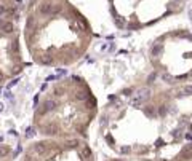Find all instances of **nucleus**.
<instances>
[{
    "label": "nucleus",
    "instance_id": "obj_5",
    "mask_svg": "<svg viewBox=\"0 0 192 161\" xmlns=\"http://www.w3.org/2000/svg\"><path fill=\"white\" fill-rule=\"evenodd\" d=\"M34 148H35V151L39 155H43L46 151V144H45V142H37V144L34 145Z\"/></svg>",
    "mask_w": 192,
    "mask_h": 161
},
{
    "label": "nucleus",
    "instance_id": "obj_16",
    "mask_svg": "<svg viewBox=\"0 0 192 161\" xmlns=\"http://www.w3.org/2000/svg\"><path fill=\"white\" fill-rule=\"evenodd\" d=\"M158 115H160V117H165L167 115V107L165 105H160V107H158V112H157Z\"/></svg>",
    "mask_w": 192,
    "mask_h": 161
},
{
    "label": "nucleus",
    "instance_id": "obj_2",
    "mask_svg": "<svg viewBox=\"0 0 192 161\" xmlns=\"http://www.w3.org/2000/svg\"><path fill=\"white\" fill-rule=\"evenodd\" d=\"M149 99H151V89L149 88H141L138 91V100L144 102V100H149Z\"/></svg>",
    "mask_w": 192,
    "mask_h": 161
},
{
    "label": "nucleus",
    "instance_id": "obj_20",
    "mask_svg": "<svg viewBox=\"0 0 192 161\" xmlns=\"http://www.w3.org/2000/svg\"><path fill=\"white\" fill-rule=\"evenodd\" d=\"M26 134H27V137H34V134H35V129H32V128H27Z\"/></svg>",
    "mask_w": 192,
    "mask_h": 161
},
{
    "label": "nucleus",
    "instance_id": "obj_29",
    "mask_svg": "<svg viewBox=\"0 0 192 161\" xmlns=\"http://www.w3.org/2000/svg\"><path fill=\"white\" fill-rule=\"evenodd\" d=\"M191 132H192V125H191Z\"/></svg>",
    "mask_w": 192,
    "mask_h": 161
},
{
    "label": "nucleus",
    "instance_id": "obj_21",
    "mask_svg": "<svg viewBox=\"0 0 192 161\" xmlns=\"http://www.w3.org/2000/svg\"><path fill=\"white\" fill-rule=\"evenodd\" d=\"M106 140H107V144H111V145L114 144V139H112L111 136H107V137H106Z\"/></svg>",
    "mask_w": 192,
    "mask_h": 161
},
{
    "label": "nucleus",
    "instance_id": "obj_1",
    "mask_svg": "<svg viewBox=\"0 0 192 161\" xmlns=\"http://www.w3.org/2000/svg\"><path fill=\"white\" fill-rule=\"evenodd\" d=\"M43 134L45 136H56L58 134V126L55 123H48L46 126H43Z\"/></svg>",
    "mask_w": 192,
    "mask_h": 161
},
{
    "label": "nucleus",
    "instance_id": "obj_30",
    "mask_svg": "<svg viewBox=\"0 0 192 161\" xmlns=\"http://www.w3.org/2000/svg\"><path fill=\"white\" fill-rule=\"evenodd\" d=\"M115 161H122V160H115Z\"/></svg>",
    "mask_w": 192,
    "mask_h": 161
},
{
    "label": "nucleus",
    "instance_id": "obj_12",
    "mask_svg": "<svg viewBox=\"0 0 192 161\" xmlns=\"http://www.w3.org/2000/svg\"><path fill=\"white\" fill-rule=\"evenodd\" d=\"M87 97H88V96H87L85 91H78V93L75 94V99L77 100H87Z\"/></svg>",
    "mask_w": 192,
    "mask_h": 161
},
{
    "label": "nucleus",
    "instance_id": "obj_4",
    "mask_svg": "<svg viewBox=\"0 0 192 161\" xmlns=\"http://www.w3.org/2000/svg\"><path fill=\"white\" fill-rule=\"evenodd\" d=\"M181 161H189V160H192V150H189V148H184L179 153V156H178Z\"/></svg>",
    "mask_w": 192,
    "mask_h": 161
},
{
    "label": "nucleus",
    "instance_id": "obj_11",
    "mask_svg": "<svg viewBox=\"0 0 192 161\" xmlns=\"http://www.w3.org/2000/svg\"><path fill=\"white\" fill-rule=\"evenodd\" d=\"M144 113L147 115L149 118H152V117H155V109H152V107H144Z\"/></svg>",
    "mask_w": 192,
    "mask_h": 161
},
{
    "label": "nucleus",
    "instance_id": "obj_8",
    "mask_svg": "<svg viewBox=\"0 0 192 161\" xmlns=\"http://www.w3.org/2000/svg\"><path fill=\"white\" fill-rule=\"evenodd\" d=\"M162 51H163V47H162V45H154L152 49H151L152 56H158V54H160Z\"/></svg>",
    "mask_w": 192,
    "mask_h": 161
},
{
    "label": "nucleus",
    "instance_id": "obj_15",
    "mask_svg": "<svg viewBox=\"0 0 192 161\" xmlns=\"http://www.w3.org/2000/svg\"><path fill=\"white\" fill-rule=\"evenodd\" d=\"M155 78H157V72H152L151 75L147 77V85H151L152 81H155Z\"/></svg>",
    "mask_w": 192,
    "mask_h": 161
},
{
    "label": "nucleus",
    "instance_id": "obj_27",
    "mask_svg": "<svg viewBox=\"0 0 192 161\" xmlns=\"http://www.w3.org/2000/svg\"><path fill=\"white\" fill-rule=\"evenodd\" d=\"M2 26H3V22H2V21H0V27H2Z\"/></svg>",
    "mask_w": 192,
    "mask_h": 161
},
{
    "label": "nucleus",
    "instance_id": "obj_24",
    "mask_svg": "<svg viewBox=\"0 0 192 161\" xmlns=\"http://www.w3.org/2000/svg\"><path fill=\"white\" fill-rule=\"evenodd\" d=\"M123 94H126V96H130V94H131V89H125V91H123Z\"/></svg>",
    "mask_w": 192,
    "mask_h": 161
},
{
    "label": "nucleus",
    "instance_id": "obj_9",
    "mask_svg": "<svg viewBox=\"0 0 192 161\" xmlns=\"http://www.w3.org/2000/svg\"><path fill=\"white\" fill-rule=\"evenodd\" d=\"M40 13L42 15H50L51 13V5L50 3H43V5L40 7Z\"/></svg>",
    "mask_w": 192,
    "mask_h": 161
},
{
    "label": "nucleus",
    "instance_id": "obj_18",
    "mask_svg": "<svg viewBox=\"0 0 192 161\" xmlns=\"http://www.w3.org/2000/svg\"><path fill=\"white\" fill-rule=\"evenodd\" d=\"M53 61H51V58L50 56H45V58H42V64H46V66H48V64H51Z\"/></svg>",
    "mask_w": 192,
    "mask_h": 161
},
{
    "label": "nucleus",
    "instance_id": "obj_25",
    "mask_svg": "<svg viewBox=\"0 0 192 161\" xmlns=\"http://www.w3.org/2000/svg\"><path fill=\"white\" fill-rule=\"evenodd\" d=\"M0 81H3V73L0 72Z\"/></svg>",
    "mask_w": 192,
    "mask_h": 161
},
{
    "label": "nucleus",
    "instance_id": "obj_28",
    "mask_svg": "<svg viewBox=\"0 0 192 161\" xmlns=\"http://www.w3.org/2000/svg\"><path fill=\"white\" fill-rule=\"evenodd\" d=\"M2 140H3V137H2V136H0V142H2Z\"/></svg>",
    "mask_w": 192,
    "mask_h": 161
},
{
    "label": "nucleus",
    "instance_id": "obj_23",
    "mask_svg": "<svg viewBox=\"0 0 192 161\" xmlns=\"http://www.w3.org/2000/svg\"><path fill=\"white\" fill-rule=\"evenodd\" d=\"M5 11H7V10H5V7H2V5H0V15H3Z\"/></svg>",
    "mask_w": 192,
    "mask_h": 161
},
{
    "label": "nucleus",
    "instance_id": "obj_6",
    "mask_svg": "<svg viewBox=\"0 0 192 161\" xmlns=\"http://www.w3.org/2000/svg\"><path fill=\"white\" fill-rule=\"evenodd\" d=\"M82 158H83V160H90V158H91V148H90L88 145H85V147L82 148Z\"/></svg>",
    "mask_w": 192,
    "mask_h": 161
},
{
    "label": "nucleus",
    "instance_id": "obj_14",
    "mask_svg": "<svg viewBox=\"0 0 192 161\" xmlns=\"http://www.w3.org/2000/svg\"><path fill=\"white\" fill-rule=\"evenodd\" d=\"M10 153V147H0V156H7Z\"/></svg>",
    "mask_w": 192,
    "mask_h": 161
},
{
    "label": "nucleus",
    "instance_id": "obj_10",
    "mask_svg": "<svg viewBox=\"0 0 192 161\" xmlns=\"http://www.w3.org/2000/svg\"><path fill=\"white\" fill-rule=\"evenodd\" d=\"M66 147L67 148H75V147H78V140L77 139H69V140H66Z\"/></svg>",
    "mask_w": 192,
    "mask_h": 161
},
{
    "label": "nucleus",
    "instance_id": "obj_17",
    "mask_svg": "<svg viewBox=\"0 0 192 161\" xmlns=\"http://www.w3.org/2000/svg\"><path fill=\"white\" fill-rule=\"evenodd\" d=\"M163 80L168 81V83H173V81H175V78H173L170 73H165V75H163Z\"/></svg>",
    "mask_w": 192,
    "mask_h": 161
},
{
    "label": "nucleus",
    "instance_id": "obj_26",
    "mask_svg": "<svg viewBox=\"0 0 192 161\" xmlns=\"http://www.w3.org/2000/svg\"><path fill=\"white\" fill-rule=\"evenodd\" d=\"M187 148H189V150H192V144H191V145H189V147H187Z\"/></svg>",
    "mask_w": 192,
    "mask_h": 161
},
{
    "label": "nucleus",
    "instance_id": "obj_22",
    "mask_svg": "<svg viewBox=\"0 0 192 161\" xmlns=\"http://www.w3.org/2000/svg\"><path fill=\"white\" fill-rule=\"evenodd\" d=\"M186 139L189 140V142H192V132H189V134H186Z\"/></svg>",
    "mask_w": 192,
    "mask_h": 161
},
{
    "label": "nucleus",
    "instance_id": "obj_13",
    "mask_svg": "<svg viewBox=\"0 0 192 161\" xmlns=\"http://www.w3.org/2000/svg\"><path fill=\"white\" fill-rule=\"evenodd\" d=\"M2 29H3V32H8V34H10V32H13V24L11 22H5V24L2 26Z\"/></svg>",
    "mask_w": 192,
    "mask_h": 161
},
{
    "label": "nucleus",
    "instance_id": "obj_3",
    "mask_svg": "<svg viewBox=\"0 0 192 161\" xmlns=\"http://www.w3.org/2000/svg\"><path fill=\"white\" fill-rule=\"evenodd\" d=\"M56 109V102L55 100H45V104H43V109H42V113H45V112H51V110H55Z\"/></svg>",
    "mask_w": 192,
    "mask_h": 161
},
{
    "label": "nucleus",
    "instance_id": "obj_7",
    "mask_svg": "<svg viewBox=\"0 0 192 161\" xmlns=\"http://www.w3.org/2000/svg\"><path fill=\"white\" fill-rule=\"evenodd\" d=\"M191 94H192V85H186L184 89L178 93V96H191Z\"/></svg>",
    "mask_w": 192,
    "mask_h": 161
},
{
    "label": "nucleus",
    "instance_id": "obj_19",
    "mask_svg": "<svg viewBox=\"0 0 192 161\" xmlns=\"http://www.w3.org/2000/svg\"><path fill=\"white\" fill-rule=\"evenodd\" d=\"M122 153H123V155H126V153H130V151H131V148H130V147L128 145H123V147H122Z\"/></svg>",
    "mask_w": 192,
    "mask_h": 161
}]
</instances>
